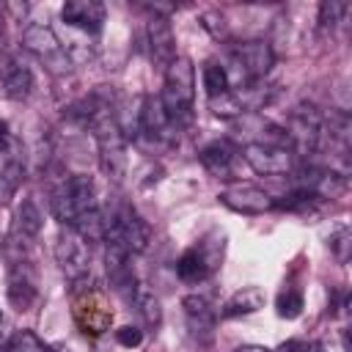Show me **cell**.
Listing matches in <instances>:
<instances>
[{"mask_svg":"<svg viewBox=\"0 0 352 352\" xmlns=\"http://www.w3.org/2000/svg\"><path fill=\"white\" fill-rule=\"evenodd\" d=\"M209 110L217 116V118H239L245 110H242V102L236 96V91H226L220 96H212L209 99Z\"/></svg>","mask_w":352,"mask_h":352,"instance_id":"obj_28","label":"cell"},{"mask_svg":"<svg viewBox=\"0 0 352 352\" xmlns=\"http://www.w3.org/2000/svg\"><path fill=\"white\" fill-rule=\"evenodd\" d=\"M330 250H333V256H336V261H338V264H346V261H349V250H352V231H349L346 226H341V228H336V231L330 234Z\"/></svg>","mask_w":352,"mask_h":352,"instance_id":"obj_31","label":"cell"},{"mask_svg":"<svg viewBox=\"0 0 352 352\" xmlns=\"http://www.w3.org/2000/svg\"><path fill=\"white\" fill-rule=\"evenodd\" d=\"M116 341L121 344V346H138L140 341H143V330L140 327H118L116 330Z\"/></svg>","mask_w":352,"mask_h":352,"instance_id":"obj_33","label":"cell"},{"mask_svg":"<svg viewBox=\"0 0 352 352\" xmlns=\"http://www.w3.org/2000/svg\"><path fill=\"white\" fill-rule=\"evenodd\" d=\"M104 242L124 248L129 256L143 253L151 242V226L140 217V212L129 204H118L104 214Z\"/></svg>","mask_w":352,"mask_h":352,"instance_id":"obj_5","label":"cell"},{"mask_svg":"<svg viewBox=\"0 0 352 352\" xmlns=\"http://www.w3.org/2000/svg\"><path fill=\"white\" fill-rule=\"evenodd\" d=\"M41 226H44V217H41V209L36 206V201L33 198L19 201V206L14 212V223H11V245L25 250L41 234Z\"/></svg>","mask_w":352,"mask_h":352,"instance_id":"obj_22","label":"cell"},{"mask_svg":"<svg viewBox=\"0 0 352 352\" xmlns=\"http://www.w3.org/2000/svg\"><path fill=\"white\" fill-rule=\"evenodd\" d=\"M223 250H226V236L220 231H212L201 242L190 245L176 258V275H179V280H184V283H201V280H206L220 267Z\"/></svg>","mask_w":352,"mask_h":352,"instance_id":"obj_7","label":"cell"},{"mask_svg":"<svg viewBox=\"0 0 352 352\" xmlns=\"http://www.w3.org/2000/svg\"><path fill=\"white\" fill-rule=\"evenodd\" d=\"M217 201L236 214H264L275 209V198L250 182H228L217 192Z\"/></svg>","mask_w":352,"mask_h":352,"instance_id":"obj_12","label":"cell"},{"mask_svg":"<svg viewBox=\"0 0 352 352\" xmlns=\"http://www.w3.org/2000/svg\"><path fill=\"white\" fill-rule=\"evenodd\" d=\"M275 308H278V316L280 319H297L302 314V294L297 289H283L278 294Z\"/></svg>","mask_w":352,"mask_h":352,"instance_id":"obj_30","label":"cell"},{"mask_svg":"<svg viewBox=\"0 0 352 352\" xmlns=\"http://www.w3.org/2000/svg\"><path fill=\"white\" fill-rule=\"evenodd\" d=\"M72 316H74L80 333H85V336H91V338L107 333L110 324H113V308H110L107 294H104L96 283H91V280L85 283V278L74 283Z\"/></svg>","mask_w":352,"mask_h":352,"instance_id":"obj_3","label":"cell"},{"mask_svg":"<svg viewBox=\"0 0 352 352\" xmlns=\"http://www.w3.org/2000/svg\"><path fill=\"white\" fill-rule=\"evenodd\" d=\"M3 352H6V349H3Z\"/></svg>","mask_w":352,"mask_h":352,"instance_id":"obj_38","label":"cell"},{"mask_svg":"<svg viewBox=\"0 0 352 352\" xmlns=\"http://www.w3.org/2000/svg\"><path fill=\"white\" fill-rule=\"evenodd\" d=\"M94 206H99L96 204V184L85 173H72L69 179H63L52 190V198H50V209H52L55 220L60 223V228H72L74 220Z\"/></svg>","mask_w":352,"mask_h":352,"instance_id":"obj_4","label":"cell"},{"mask_svg":"<svg viewBox=\"0 0 352 352\" xmlns=\"http://www.w3.org/2000/svg\"><path fill=\"white\" fill-rule=\"evenodd\" d=\"M294 179H297L294 187L311 192L314 198H338L346 192V176L333 168H319V165L297 168Z\"/></svg>","mask_w":352,"mask_h":352,"instance_id":"obj_15","label":"cell"},{"mask_svg":"<svg viewBox=\"0 0 352 352\" xmlns=\"http://www.w3.org/2000/svg\"><path fill=\"white\" fill-rule=\"evenodd\" d=\"M146 44H148L151 63L165 72V66L176 58V36H173V25H170L168 16H148V22H146Z\"/></svg>","mask_w":352,"mask_h":352,"instance_id":"obj_18","label":"cell"},{"mask_svg":"<svg viewBox=\"0 0 352 352\" xmlns=\"http://www.w3.org/2000/svg\"><path fill=\"white\" fill-rule=\"evenodd\" d=\"M201 80H204V88H206V96H220L226 91H231L228 85V74H226V66L220 60H206L204 63V72H201Z\"/></svg>","mask_w":352,"mask_h":352,"instance_id":"obj_26","label":"cell"},{"mask_svg":"<svg viewBox=\"0 0 352 352\" xmlns=\"http://www.w3.org/2000/svg\"><path fill=\"white\" fill-rule=\"evenodd\" d=\"M60 19L82 36H96L104 25V6L96 0H69L60 8Z\"/></svg>","mask_w":352,"mask_h":352,"instance_id":"obj_21","label":"cell"},{"mask_svg":"<svg viewBox=\"0 0 352 352\" xmlns=\"http://www.w3.org/2000/svg\"><path fill=\"white\" fill-rule=\"evenodd\" d=\"M22 50H28L33 58H38L52 74L72 72V58L66 55V47L55 36V30L44 22H30L22 30Z\"/></svg>","mask_w":352,"mask_h":352,"instance_id":"obj_9","label":"cell"},{"mask_svg":"<svg viewBox=\"0 0 352 352\" xmlns=\"http://www.w3.org/2000/svg\"><path fill=\"white\" fill-rule=\"evenodd\" d=\"M176 129L179 126L173 124V118L162 107L160 96H146L140 110H138V132L135 135H143L151 143H173L176 140Z\"/></svg>","mask_w":352,"mask_h":352,"instance_id":"obj_14","label":"cell"},{"mask_svg":"<svg viewBox=\"0 0 352 352\" xmlns=\"http://www.w3.org/2000/svg\"><path fill=\"white\" fill-rule=\"evenodd\" d=\"M11 138H14V135H11L8 124H6L3 118H0V148H3V146H8V140H11Z\"/></svg>","mask_w":352,"mask_h":352,"instance_id":"obj_36","label":"cell"},{"mask_svg":"<svg viewBox=\"0 0 352 352\" xmlns=\"http://www.w3.org/2000/svg\"><path fill=\"white\" fill-rule=\"evenodd\" d=\"M258 308H264V292H261L258 286H242V289H236V292L226 300L220 316H223V319L248 316V314H256Z\"/></svg>","mask_w":352,"mask_h":352,"instance_id":"obj_24","label":"cell"},{"mask_svg":"<svg viewBox=\"0 0 352 352\" xmlns=\"http://www.w3.org/2000/svg\"><path fill=\"white\" fill-rule=\"evenodd\" d=\"M201 28L212 38H217V41H226L228 38V22H226V16L220 11H204L201 14Z\"/></svg>","mask_w":352,"mask_h":352,"instance_id":"obj_32","label":"cell"},{"mask_svg":"<svg viewBox=\"0 0 352 352\" xmlns=\"http://www.w3.org/2000/svg\"><path fill=\"white\" fill-rule=\"evenodd\" d=\"M0 82H3L6 96L14 99V102H25L36 88L33 69L19 55H6L0 60Z\"/></svg>","mask_w":352,"mask_h":352,"instance_id":"obj_19","label":"cell"},{"mask_svg":"<svg viewBox=\"0 0 352 352\" xmlns=\"http://www.w3.org/2000/svg\"><path fill=\"white\" fill-rule=\"evenodd\" d=\"M322 124H324V113L316 110L314 104H300L292 110L283 132L297 160L322 154Z\"/></svg>","mask_w":352,"mask_h":352,"instance_id":"obj_8","label":"cell"},{"mask_svg":"<svg viewBox=\"0 0 352 352\" xmlns=\"http://www.w3.org/2000/svg\"><path fill=\"white\" fill-rule=\"evenodd\" d=\"M236 146L228 140H212L198 151L201 165L214 176V179H231L234 176V162H236Z\"/></svg>","mask_w":352,"mask_h":352,"instance_id":"obj_23","label":"cell"},{"mask_svg":"<svg viewBox=\"0 0 352 352\" xmlns=\"http://www.w3.org/2000/svg\"><path fill=\"white\" fill-rule=\"evenodd\" d=\"M135 311H138V316L143 319V324L148 327V330H157L160 324H162V308H160V297L146 286V283H138V289H135V297H132V302H129Z\"/></svg>","mask_w":352,"mask_h":352,"instance_id":"obj_25","label":"cell"},{"mask_svg":"<svg viewBox=\"0 0 352 352\" xmlns=\"http://www.w3.org/2000/svg\"><path fill=\"white\" fill-rule=\"evenodd\" d=\"M6 294H8V302L16 308V311H28L36 297H38V278H36V270L33 264L19 253L8 261V275H6Z\"/></svg>","mask_w":352,"mask_h":352,"instance_id":"obj_13","label":"cell"},{"mask_svg":"<svg viewBox=\"0 0 352 352\" xmlns=\"http://www.w3.org/2000/svg\"><path fill=\"white\" fill-rule=\"evenodd\" d=\"M129 253L118 245H107L104 242V272H107V283L116 294H121L126 302H132L135 297V289H138V275H135V267L129 264Z\"/></svg>","mask_w":352,"mask_h":352,"instance_id":"obj_16","label":"cell"},{"mask_svg":"<svg viewBox=\"0 0 352 352\" xmlns=\"http://www.w3.org/2000/svg\"><path fill=\"white\" fill-rule=\"evenodd\" d=\"M226 66V74H228V85L231 88H248L253 82H261L270 69L275 66V52L270 47V41H242V44H234L231 52H228V63Z\"/></svg>","mask_w":352,"mask_h":352,"instance_id":"obj_2","label":"cell"},{"mask_svg":"<svg viewBox=\"0 0 352 352\" xmlns=\"http://www.w3.org/2000/svg\"><path fill=\"white\" fill-rule=\"evenodd\" d=\"M162 107L168 110V116L173 118V124H184L190 121L192 113V102H195V69L190 58L176 55L168 66H165V77H162V91L157 94Z\"/></svg>","mask_w":352,"mask_h":352,"instance_id":"obj_1","label":"cell"},{"mask_svg":"<svg viewBox=\"0 0 352 352\" xmlns=\"http://www.w3.org/2000/svg\"><path fill=\"white\" fill-rule=\"evenodd\" d=\"M182 314L187 322L190 336L198 344H209L214 338V327H217V308L204 297V294H187L182 300Z\"/></svg>","mask_w":352,"mask_h":352,"instance_id":"obj_17","label":"cell"},{"mask_svg":"<svg viewBox=\"0 0 352 352\" xmlns=\"http://www.w3.org/2000/svg\"><path fill=\"white\" fill-rule=\"evenodd\" d=\"M242 160L258 176H289L300 165V160L286 143H270V140H250L242 148Z\"/></svg>","mask_w":352,"mask_h":352,"instance_id":"obj_10","label":"cell"},{"mask_svg":"<svg viewBox=\"0 0 352 352\" xmlns=\"http://www.w3.org/2000/svg\"><path fill=\"white\" fill-rule=\"evenodd\" d=\"M52 253H55V261H58L60 272L72 283L88 278V270H91V245L74 228H60L58 231Z\"/></svg>","mask_w":352,"mask_h":352,"instance_id":"obj_11","label":"cell"},{"mask_svg":"<svg viewBox=\"0 0 352 352\" xmlns=\"http://www.w3.org/2000/svg\"><path fill=\"white\" fill-rule=\"evenodd\" d=\"M25 179V148L22 140L11 138L8 146L0 148V201L14 198Z\"/></svg>","mask_w":352,"mask_h":352,"instance_id":"obj_20","label":"cell"},{"mask_svg":"<svg viewBox=\"0 0 352 352\" xmlns=\"http://www.w3.org/2000/svg\"><path fill=\"white\" fill-rule=\"evenodd\" d=\"M234 352H272V349L264 346V344H239Z\"/></svg>","mask_w":352,"mask_h":352,"instance_id":"obj_35","label":"cell"},{"mask_svg":"<svg viewBox=\"0 0 352 352\" xmlns=\"http://www.w3.org/2000/svg\"><path fill=\"white\" fill-rule=\"evenodd\" d=\"M283 352H314V346L300 344V341H289V344H283Z\"/></svg>","mask_w":352,"mask_h":352,"instance_id":"obj_34","label":"cell"},{"mask_svg":"<svg viewBox=\"0 0 352 352\" xmlns=\"http://www.w3.org/2000/svg\"><path fill=\"white\" fill-rule=\"evenodd\" d=\"M94 138H96V148H99V165L102 173L113 182H121L126 176V135L121 129L118 113H107L102 116L94 126H91Z\"/></svg>","mask_w":352,"mask_h":352,"instance_id":"obj_6","label":"cell"},{"mask_svg":"<svg viewBox=\"0 0 352 352\" xmlns=\"http://www.w3.org/2000/svg\"><path fill=\"white\" fill-rule=\"evenodd\" d=\"M50 352H55V349H50Z\"/></svg>","mask_w":352,"mask_h":352,"instance_id":"obj_37","label":"cell"},{"mask_svg":"<svg viewBox=\"0 0 352 352\" xmlns=\"http://www.w3.org/2000/svg\"><path fill=\"white\" fill-rule=\"evenodd\" d=\"M349 11V6L346 3H338V0H324L322 6H319V16H316V22H319V30H336L338 28V22L344 19V14Z\"/></svg>","mask_w":352,"mask_h":352,"instance_id":"obj_29","label":"cell"},{"mask_svg":"<svg viewBox=\"0 0 352 352\" xmlns=\"http://www.w3.org/2000/svg\"><path fill=\"white\" fill-rule=\"evenodd\" d=\"M3 349H6V352H50V346H47L33 330H16V333L6 341Z\"/></svg>","mask_w":352,"mask_h":352,"instance_id":"obj_27","label":"cell"}]
</instances>
